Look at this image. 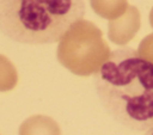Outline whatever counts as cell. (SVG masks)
Wrapping results in <instances>:
<instances>
[{
	"instance_id": "8992f818",
	"label": "cell",
	"mask_w": 153,
	"mask_h": 135,
	"mask_svg": "<svg viewBox=\"0 0 153 135\" xmlns=\"http://www.w3.org/2000/svg\"><path fill=\"white\" fill-rule=\"evenodd\" d=\"M90 2L98 16L109 20L122 16L128 7L127 0H90Z\"/></svg>"
},
{
	"instance_id": "277c9868",
	"label": "cell",
	"mask_w": 153,
	"mask_h": 135,
	"mask_svg": "<svg viewBox=\"0 0 153 135\" xmlns=\"http://www.w3.org/2000/svg\"><path fill=\"white\" fill-rule=\"evenodd\" d=\"M109 38L118 45H124L140 29V13L135 6H128L122 17L109 20Z\"/></svg>"
},
{
	"instance_id": "5b68a950",
	"label": "cell",
	"mask_w": 153,
	"mask_h": 135,
	"mask_svg": "<svg viewBox=\"0 0 153 135\" xmlns=\"http://www.w3.org/2000/svg\"><path fill=\"white\" fill-rule=\"evenodd\" d=\"M19 135H62L57 122L45 115H33L19 127Z\"/></svg>"
},
{
	"instance_id": "52a82bcc",
	"label": "cell",
	"mask_w": 153,
	"mask_h": 135,
	"mask_svg": "<svg viewBox=\"0 0 153 135\" xmlns=\"http://www.w3.org/2000/svg\"><path fill=\"white\" fill-rule=\"evenodd\" d=\"M17 70L13 65L0 55V91H10L17 85Z\"/></svg>"
},
{
	"instance_id": "9c48e42d",
	"label": "cell",
	"mask_w": 153,
	"mask_h": 135,
	"mask_svg": "<svg viewBox=\"0 0 153 135\" xmlns=\"http://www.w3.org/2000/svg\"><path fill=\"white\" fill-rule=\"evenodd\" d=\"M149 23H151V25H152V27H153V7H152V11H151V13H149Z\"/></svg>"
},
{
	"instance_id": "7a4b0ae2",
	"label": "cell",
	"mask_w": 153,
	"mask_h": 135,
	"mask_svg": "<svg viewBox=\"0 0 153 135\" xmlns=\"http://www.w3.org/2000/svg\"><path fill=\"white\" fill-rule=\"evenodd\" d=\"M84 16V0H0V31L23 44L56 43Z\"/></svg>"
},
{
	"instance_id": "ba28073f",
	"label": "cell",
	"mask_w": 153,
	"mask_h": 135,
	"mask_svg": "<svg viewBox=\"0 0 153 135\" xmlns=\"http://www.w3.org/2000/svg\"><path fill=\"white\" fill-rule=\"evenodd\" d=\"M137 53L143 57H146L147 60H149L151 62H153V33L146 36L141 41Z\"/></svg>"
},
{
	"instance_id": "6da1fadb",
	"label": "cell",
	"mask_w": 153,
	"mask_h": 135,
	"mask_svg": "<svg viewBox=\"0 0 153 135\" xmlns=\"http://www.w3.org/2000/svg\"><path fill=\"white\" fill-rule=\"evenodd\" d=\"M93 82L100 104L116 122L136 131L153 125V62L137 50L111 51Z\"/></svg>"
},
{
	"instance_id": "30bf717a",
	"label": "cell",
	"mask_w": 153,
	"mask_h": 135,
	"mask_svg": "<svg viewBox=\"0 0 153 135\" xmlns=\"http://www.w3.org/2000/svg\"><path fill=\"white\" fill-rule=\"evenodd\" d=\"M145 135H153V125L149 129H147V131L145 133Z\"/></svg>"
},
{
	"instance_id": "3957f363",
	"label": "cell",
	"mask_w": 153,
	"mask_h": 135,
	"mask_svg": "<svg viewBox=\"0 0 153 135\" xmlns=\"http://www.w3.org/2000/svg\"><path fill=\"white\" fill-rule=\"evenodd\" d=\"M100 29L92 22H75L59 41V62L79 76L94 74L110 55Z\"/></svg>"
}]
</instances>
